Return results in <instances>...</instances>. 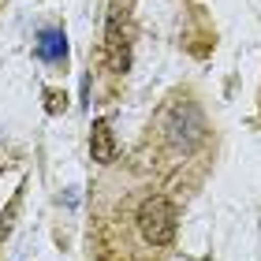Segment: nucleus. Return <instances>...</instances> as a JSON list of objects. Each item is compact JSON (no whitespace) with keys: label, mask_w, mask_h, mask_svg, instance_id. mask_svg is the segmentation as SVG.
<instances>
[{"label":"nucleus","mask_w":261,"mask_h":261,"mask_svg":"<svg viewBox=\"0 0 261 261\" xmlns=\"http://www.w3.org/2000/svg\"><path fill=\"white\" fill-rule=\"evenodd\" d=\"M175 224H179L175 205L164 194H146V198L138 201L135 228H138V235H142V243H146V246H172Z\"/></svg>","instance_id":"1"},{"label":"nucleus","mask_w":261,"mask_h":261,"mask_svg":"<svg viewBox=\"0 0 261 261\" xmlns=\"http://www.w3.org/2000/svg\"><path fill=\"white\" fill-rule=\"evenodd\" d=\"M164 138L172 142L175 149H183V153H191L201 138H205V123H201V116L194 105H172V112H168V120H164Z\"/></svg>","instance_id":"2"},{"label":"nucleus","mask_w":261,"mask_h":261,"mask_svg":"<svg viewBox=\"0 0 261 261\" xmlns=\"http://www.w3.org/2000/svg\"><path fill=\"white\" fill-rule=\"evenodd\" d=\"M105 64L116 75L130 67V38L123 30V19H109V27H105Z\"/></svg>","instance_id":"3"},{"label":"nucleus","mask_w":261,"mask_h":261,"mask_svg":"<svg viewBox=\"0 0 261 261\" xmlns=\"http://www.w3.org/2000/svg\"><path fill=\"white\" fill-rule=\"evenodd\" d=\"M34 53H38L45 64H64V60H67V38H64V30H56V27L41 30Z\"/></svg>","instance_id":"4"},{"label":"nucleus","mask_w":261,"mask_h":261,"mask_svg":"<svg viewBox=\"0 0 261 261\" xmlns=\"http://www.w3.org/2000/svg\"><path fill=\"white\" fill-rule=\"evenodd\" d=\"M90 157L97 164H112L116 161V138H112V127L109 120H97L90 130Z\"/></svg>","instance_id":"5"},{"label":"nucleus","mask_w":261,"mask_h":261,"mask_svg":"<svg viewBox=\"0 0 261 261\" xmlns=\"http://www.w3.org/2000/svg\"><path fill=\"white\" fill-rule=\"evenodd\" d=\"M130 8H135V0H109V19H127Z\"/></svg>","instance_id":"6"},{"label":"nucleus","mask_w":261,"mask_h":261,"mask_svg":"<svg viewBox=\"0 0 261 261\" xmlns=\"http://www.w3.org/2000/svg\"><path fill=\"white\" fill-rule=\"evenodd\" d=\"M60 101H67V97L56 93V90H49V112H60Z\"/></svg>","instance_id":"7"}]
</instances>
